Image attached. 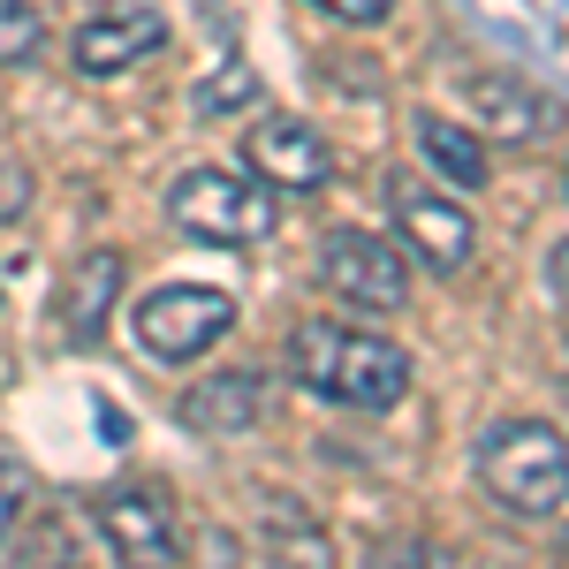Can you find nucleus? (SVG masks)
<instances>
[{
  "label": "nucleus",
  "mask_w": 569,
  "mask_h": 569,
  "mask_svg": "<svg viewBox=\"0 0 569 569\" xmlns=\"http://www.w3.org/2000/svg\"><path fill=\"white\" fill-rule=\"evenodd\" d=\"M114 297H122V251H91V259H77L69 289H61V335H69L77 350H91V342L107 335Z\"/></svg>",
  "instance_id": "nucleus-11"
},
{
  "label": "nucleus",
  "mask_w": 569,
  "mask_h": 569,
  "mask_svg": "<svg viewBox=\"0 0 569 569\" xmlns=\"http://www.w3.org/2000/svg\"><path fill=\"white\" fill-rule=\"evenodd\" d=\"M388 206H395L402 243L433 266V273H456V266L471 259V213H463L456 198H440L426 182H388Z\"/></svg>",
  "instance_id": "nucleus-7"
},
{
  "label": "nucleus",
  "mask_w": 569,
  "mask_h": 569,
  "mask_svg": "<svg viewBox=\"0 0 569 569\" xmlns=\"http://www.w3.org/2000/svg\"><path fill=\"white\" fill-rule=\"evenodd\" d=\"M319 281L357 311H395L410 297L402 251H395L388 236H372V228H335V236H319Z\"/></svg>",
  "instance_id": "nucleus-5"
},
{
  "label": "nucleus",
  "mask_w": 569,
  "mask_h": 569,
  "mask_svg": "<svg viewBox=\"0 0 569 569\" xmlns=\"http://www.w3.org/2000/svg\"><path fill=\"white\" fill-rule=\"evenodd\" d=\"M46 46V23L31 0H0V69H16V61H31Z\"/></svg>",
  "instance_id": "nucleus-14"
},
{
  "label": "nucleus",
  "mask_w": 569,
  "mask_h": 569,
  "mask_svg": "<svg viewBox=\"0 0 569 569\" xmlns=\"http://www.w3.org/2000/svg\"><path fill=\"white\" fill-rule=\"evenodd\" d=\"M471 107H479L501 137H517V144L539 137V130H555V107H547L539 91H525L517 77H501V84H493V77H471Z\"/></svg>",
  "instance_id": "nucleus-13"
},
{
  "label": "nucleus",
  "mask_w": 569,
  "mask_h": 569,
  "mask_svg": "<svg viewBox=\"0 0 569 569\" xmlns=\"http://www.w3.org/2000/svg\"><path fill=\"white\" fill-rule=\"evenodd\" d=\"M547 289L569 305V243H555V251H547Z\"/></svg>",
  "instance_id": "nucleus-19"
},
{
  "label": "nucleus",
  "mask_w": 569,
  "mask_h": 569,
  "mask_svg": "<svg viewBox=\"0 0 569 569\" xmlns=\"http://www.w3.org/2000/svg\"><path fill=\"white\" fill-rule=\"evenodd\" d=\"M99 531H107V547L122 555V562H176V525H168V501L160 493H137V486H122V493H107L99 501Z\"/></svg>",
  "instance_id": "nucleus-10"
},
{
  "label": "nucleus",
  "mask_w": 569,
  "mask_h": 569,
  "mask_svg": "<svg viewBox=\"0 0 569 569\" xmlns=\"http://www.w3.org/2000/svg\"><path fill=\"white\" fill-rule=\"evenodd\" d=\"M23 509H31V471L0 448V539L16 531V517H23Z\"/></svg>",
  "instance_id": "nucleus-16"
},
{
  "label": "nucleus",
  "mask_w": 569,
  "mask_h": 569,
  "mask_svg": "<svg viewBox=\"0 0 569 569\" xmlns=\"http://www.w3.org/2000/svg\"><path fill=\"white\" fill-rule=\"evenodd\" d=\"M236 144H243V168H251L266 190H319V182L335 176L327 137L311 130V122H297V114H259Z\"/></svg>",
  "instance_id": "nucleus-6"
},
{
  "label": "nucleus",
  "mask_w": 569,
  "mask_h": 569,
  "mask_svg": "<svg viewBox=\"0 0 569 569\" xmlns=\"http://www.w3.org/2000/svg\"><path fill=\"white\" fill-rule=\"evenodd\" d=\"M289 372L305 395L335 402V410H395L410 395V357L365 335V327H335V319H305L289 342Z\"/></svg>",
  "instance_id": "nucleus-1"
},
{
  "label": "nucleus",
  "mask_w": 569,
  "mask_h": 569,
  "mask_svg": "<svg viewBox=\"0 0 569 569\" xmlns=\"http://www.w3.org/2000/svg\"><path fill=\"white\" fill-rule=\"evenodd\" d=\"M168 220L198 243H266L273 236V198L266 182L251 176H220V168H190L168 190Z\"/></svg>",
  "instance_id": "nucleus-3"
},
{
  "label": "nucleus",
  "mask_w": 569,
  "mask_h": 569,
  "mask_svg": "<svg viewBox=\"0 0 569 569\" xmlns=\"http://www.w3.org/2000/svg\"><path fill=\"white\" fill-rule=\"evenodd\" d=\"M23 206H31V168L0 152V220H16Z\"/></svg>",
  "instance_id": "nucleus-17"
},
{
  "label": "nucleus",
  "mask_w": 569,
  "mask_h": 569,
  "mask_svg": "<svg viewBox=\"0 0 569 569\" xmlns=\"http://www.w3.org/2000/svg\"><path fill=\"white\" fill-rule=\"evenodd\" d=\"M137 342L152 357H168V365H190V357H206L236 327V305L220 297V289H198V281H176V289H152L144 305H137Z\"/></svg>",
  "instance_id": "nucleus-4"
},
{
  "label": "nucleus",
  "mask_w": 569,
  "mask_h": 569,
  "mask_svg": "<svg viewBox=\"0 0 569 569\" xmlns=\"http://www.w3.org/2000/svg\"><path fill=\"white\" fill-rule=\"evenodd\" d=\"M243 99H259V77H251L243 61H228L213 84L198 91V114H228V107H243Z\"/></svg>",
  "instance_id": "nucleus-15"
},
{
  "label": "nucleus",
  "mask_w": 569,
  "mask_h": 569,
  "mask_svg": "<svg viewBox=\"0 0 569 569\" xmlns=\"http://www.w3.org/2000/svg\"><path fill=\"white\" fill-rule=\"evenodd\" d=\"M311 8H327V16H342V23H388L395 0H311Z\"/></svg>",
  "instance_id": "nucleus-18"
},
{
  "label": "nucleus",
  "mask_w": 569,
  "mask_h": 569,
  "mask_svg": "<svg viewBox=\"0 0 569 569\" xmlns=\"http://www.w3.org/2000/svg\"><path fill=\"white\" fill-rule=\"evenodd\" d=\"M160 39H168V23H160V8H107V16H84L77 23V39H69V53H77V69L84 77H122V69H137L144 53H160Z\"/></svg>",
  "instance_id": "nucleus-8"
},
{
  "label": "nucleus",
  "mask_w": 569,
  "mask_h": 569,
  "mask_svg": "<svg viewBox=\"0 0 569 569\" xmlns=\"http://www.w3.org/2000/svg\"><path fill=\"white\" fill-rule=\"evenodd\" d=\"M410 137H418V152H426V168H433L440 182H456V190H479L486 182V137L456 130V122H440V114H418Z\"/></svg>",
  "instance_id": "nucleus-12"
},
{
  "label": "nucleus",
  "mask_w": 569,
  "mask_h": 569,
  "mask_svg": "<svg viewBox=\"0 0 569 569\" xmlns=\"http://www.w3.org/2000/svg\"><path fill=\"white\" fill-rule=\"evenodd\" d=\"M176 418L206 440H236L266 418V380L259 372H213V380H198V388L176 402Z\"/></svg>",
  "instance_id": "nucleus-9"
},
{
  "label": "nucleus",
  "mask_w": 569,
  "mask_h": 569,
  "mask_svg": "<svg viewBox=\"0 0 569 569\" xmlns=\"http://www.w3.org/2000/svg\"><path fill=\"white\" fill-rule=\"evenodd\" d=\"M479 486L509 509V517H562L569 509V448L555 426L539 418H509V426H486L479 440Z\"/></svg>",
  "instance_id": "nucleus-2"
}]
</instances>
